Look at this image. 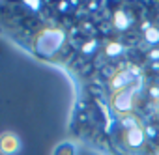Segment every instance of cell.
Wrapping results in <instances>:
<instances>
[{
	"mask_svg": "<svg viewBox=\"0 0 159 155\" xmlns=\"http://www.w3.org/2000/svg\"><path fill=\"white\" fill-rule=\"evenodd\" d=\"M23 149V142L17 133L2 131L0 133V155H19Z\"/></svg>",
	"mask_w": 159,
	"mask_h": 155,
	"instance_id": "obj_2",
	"label": "cell"
},
{
	"mask_svg": "<svg viewBox=\"0 0 159 155\" xmlns=\"http://www.w3.org/2000/svg\"><path fill=\"white\" fill-rule=\"evenodd\" d=\"M0 38L67 77L77 146L159 155V2H0Z\"/></svg>",
	"mask_w": 159,
	"mask_h": 155,
	"instance_id": "obj_1",
	"label": "cell"
},
{
	"mask_svg": "<svg viewBox=\"0 0 159 155\" xmlns=\"http://www.w3.org/2000/svg\"><path fill=\"white\" fill-rule=\"evenodd\" d=\"M51 155H77V144L71 138L62 140V142H58L54 146V149H52Z\"/></svg>",
	"mask_w": 159,
	"mask_h": 155,
	"instance_id": "obj_3",
	"label": "cell"
}]
</instances>
